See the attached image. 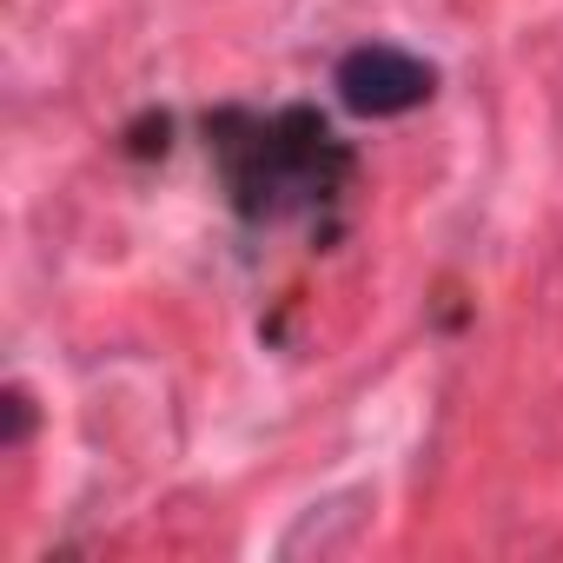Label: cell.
Masks as SVG:
<instances>
[{
	"mask_svg": "<svg viewBox=\"0 0 563 563\" xmlns=\"http://www.w3.org/2000/svg\"><path fill=\"white\" fill-rule=\"evenodd\" d=\"M206 133L239 219L272 225L292 212H319L352 186V146L312 107H278V113L225 107L219 120H206Z\"/></svg>",
	"mask_w": 563,
	"mask_h": 563,
	"instance_id": "1",
	"label": "cell"
},
{
	"mask_svg": "<svg viewBox=\"0 0 563 563\" xmlns=\"http://www.w3.org/2000/svg\"><path fill=\"white\" fill-rule=\"evenodd\" d=\"M332 87H339V100H345L352 113H365V120H398V113H418V107L438 93V67L418 60V54H405V47H391V41H365V47H352V54L339 60Z\"/></svg>",
	"mask_w": 563,
	"mask_h": 563,
	"instance_id": "2",
	"label": "cell"
}]
</instances>
